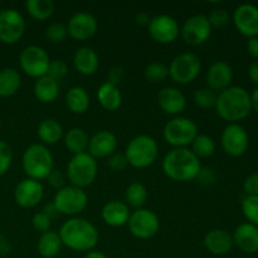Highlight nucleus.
<instances>
[{
	"instance_id": "nucleus-1",
	"label": "nucleus",
	"mask_w": 258,
	"mask_h": 258,
	"mask_svg": "<svg viewBox=\"0 0 258 258\" xmlns=\"http://www.w3.org/2000/svg\"><path fill=\"white\" fill-rule=\"evenodd\" d=\"M58 234L63 246L78 252L92 251L100 238L96 227L90 221L81 217H72L66 221Z\"/></svg>"
},
{
	"instance_id": "nucleus-2",
	"label": "nucleus",
	"mask_w": 258,
	"mask_h": 258,
	"mask_svg": "<svg viewBox=\"0 0 258 258\" xmlns=\"http://www.w3.org/2000/svg\"><path fill=\"white\" fill-rule=\"evenodd\" d=\"M217 113L229 123H238L252 112L251 95L239 86H231L217 95Z\"/></svg>"
},
{
	"instance_id": "nucleus-3",
	"label": "nucleus",
	"mask_w": 258,
	"mask_h": 258,
	"mask_svg": "<svg viewBox=\"0 0 258 258\" xmlns=\"http://www.w3.org/2000/svg\"><path fill=\"white\" fill-rule=\"evenodd\" d=\"M163 171L174 181L196 180L202 170L201 159L197 158L188 148L171 149L163 159Z\"/></svg>"
},
{
	"instance_id": "nucleus-4",
	"label": "nucleus",
	"mask_w": 258,
	"mask_h": 258,
	"mask_svg": "<svg viewBox=\"0 0 258 258\" xmlns=\"http://www.w3.org/2000/svg\"><path fill=\"white\" fill-rule=\"evenodd\" d=\"M23 170L33 180H44L54 169V159L43 144H33L25 149L22 158Z\"/></svg>"
},
{
	"instance_id": "nucleus-5",
	"label": "nucleus",
	"mask_w": 258,
	"mask_h": 258,
	"mask_svg": "<svg viewBox=\"0 0 258 258\" xmlns=\"http://www.w3.org/2000/svg\"><path fill=\"white\" fill-rule=\"evenodd\" d=\"M123 154L128 165L136 169H146L158 159L159 146L151 136L138 135L128 141Z\"/></svg>"
},
{
	"instance_id": "nucleus-6",
	"label": "nucleus",
	"mask_w": 258,
	"mask_h": 258,
	"mask_svg": "<svg viewBox=\"0 0 258 258\" xmlns=\"http://www.w3.org/2000/svg\"><path fill=\"white\" fill-rule=\"evenodd\" d=\"M98 174V164L88 153L73 155L67 164V176L71 185L85 189L92 185Z\"/></svg>"
},
{
	"instance_id": "nucleus-7",
	"label": "nucleus",
	"mask_w": 258,
	"mask_h": 258,
	"mask_svg": "<svg viewBox=\"0 0 258 258\" xmlns=\"http://www.w3.org/2000/svg\"><path fill=\"white\" fill-rule=\"evenodd\" d=\"M164 140L174 149L188 148L198 136V126L191 118L176 116L165 125Z\"/></svg>"
},
{
	"instance_id": "nucleus-8",
	"label": "nucleus",
	"mask_w": 258,
	"mask_h": 258,
	"mask_svg": "<svg viewBox=\"0 0 258 258\" xmlns=\"http://www.w3.org/2000/svg\"><path fill=\"white\" fill-rule=\"evenodd\" d=\"M53 204L59 214L76 217L82 213L88 204V196L85 189L73 185H66L57 190Z\"/></svg>"
},
{
	"instance_id": "nucleus-9",
	"label": "nucleus",
	"mask_w": 258,
	"mask_h": 258,
	"mask_svg": "<svg viewBox=\"0 0 258 258\" xmlns=\"http://www.w3.org/2000/svg\"><path fill=\"white\" fill-rule=\"evenodd\" d=\"M202 60L194 53H181L171 60L169 66V76L178 85H188L199 76Z\"/></svg>"
},
{
	"instance_id": "nucleus-10",
	"label": "nucleus",
	"mask_w": 258,
	"mask_h": 258,
	"mask_svg": "<svg viewBox=\"0 0 258 258\" xmlns=\"http://www.w3.org/2000/svg\"><path fill=\"white\" fill-rule=\"evenodd\" d=\"M128 231L139 239H150L160 229V219L150 209L140 208L131 212L127 222Z\"/></svg>"
},
{
	"instance_id": "nucleus-11",
	"label": "nucleus",
	"mask_w": 258,
	"mask_h": 258,
	"mask_svg": "<svg viewBox=\"0 0 258 258\" xmlns=\"http://www.w3.org/2000/svg\"><path fill=\"white\" fill-rule=\"evenodd\" d=\"M19 63L25 75L38 80L47 75L50 59L44 48L39 45H28L20 53Z\"/></svg>"
},
{
	"instance_id": "nucleus-12",
	"label": "nucleus",
	"mask_w": 258,
	"mask_h": 258,
	"mask_svg": "<svg viewBox=\"0 0 258 258\" xmlns=\"http://www.w3.org/2000/svg\"><path fill=\"white\" fill-rule=\"evenodd\" d=\"M221 145L227 155L232 158H239L248 150V133L239 123H228L222 131Z\"/></svg>"
},
{
	"instance_id": "nucleus-13",
	"label": "nucleus",
	"mask_w": 258,
	"mask_h": 258,
	"mask_svg": "<svg viewBox=\"0 0 258 258\" xmlns=\"http://www.w3.org/2000/svg\"><path fill=\"white\" fill-rule=\"evenodd\" d=\"M25 19L18 10H0V42L4 44H15L25 33Z\"/></svg>"
},
{
	"instance_id": "nucleus-14",
	"label": "nucleus",
	"mask_w": 258,
	"mask_h": 258,
	"mask_svg": "<svg viewBox=\"0 0 258 258\" xmlns=\"http://www.w3.org/2000/svg\"><path fill=\"white\" fill-rule=\"evenodd\" d=\"M213 28L209 24L206 15L197 14L188 18L180 28V35L184 42L189 45H202L211 38Z\"/></svg>"
},
{
	"instance_id": "nucleus-15",
	"label": "nucleus",
	"mask_w": 258,
	"mask_h": 258,
	"mask_svg": "<svg viewBox=\"0 0 258 258\" xmlns=\"http://www.w3.org/2000/svg\"><path fill=\"white\" fill-rule=\"evenodd\" d=\"M148 30L150 37L160 44H169V43L175 42L180 34L178 22L173 17L166 14L151 18Z\"/></svg>"
},
{
	"instance_id": "nucleus-16",
	"label": "nucleus",
	"mask_w": 258,
	"mask_h": 258,
	"mask_svg": "<svg viewBox=\"0 0 258 258\" xmlns=\"http://www.w3.org/2000/svg\"><path fill=\"white\" fill-rule=\"evenodd\" d=\"M44 197V186L40 181L33 179H23L14 190L15 203L22 208H34Z\"/></svg>"
},
{
	"instance_id": "nucleus-17",
	"label": "nucleus",
	"mask_w": 258,
	"mask_h": 258,
	"mask_svg": "<svg viewBox=\"0 0 258 258\" xmlns=\"http://www.w3.org/2000/svg\"><path fill=\"white\" fill-rule=\"evenodd\" d=\"M234 27L244 37H258V7L253 4H241L236 8L232 17Z\"/></svg>"
},
{
	"instance_id": "nucleus-18",
	"label": "nucleus",
	"mask_w": 258,
	"mask_h": 258,
	"mask_svg": "<svg viewBox=\"0 0 258 258\" xmlns=\"http://www.w3.org/2000/svg\"><path fill=\"white\" fill-rule=\"evenodd\" d=\"M98 23L95 15L87 12H80L70 18L67 24L68 35L76 40H87L96 34Z\"/></svg>"
},
{
	"instance_id": "nucleus-19",
	"label": "nucleus",
	"mask_w": 258,
	"mask_h": 258,
	"mask_svg": "<svg viewBox=\"0 0 258 258\" xmlns=\"http://www.w3.org/2000/svg\"><path fill=\"white\" fill-rule=\"evenodd\" d=\"M208 88L214 92H222L232 86L233 81V70L224 60H217L209 66L206 75Z\"/></svg>"
},
{
	"instance_id": "nucleus-20",
	"label": "nucleus",
	"mask_w": 258,
	"mask_h": 258,
	"mask_svg": "<svg viewBox=\"0 0 258 258\" xmlns=\"http://www.w3.org/2000/svg\"><path fill=\"white\" fill-rule=\"evenodd\" d=\"M116 148H117V138L115 134L108 130H101L90 138L87 153L97 160L112 155L113 153H116Z\"/></svg>"
},
{
	"instance_id": "nucleus-21",
	"label": "nucleus",
	"mask_w": 258,
	"mask_h": 258,
	"mask_svg": "<svg viewBox=\"0 0 258 258\" xmlns=\"http://www.w3.org/2000/svg\"><path fill=\"white\" fill-rule=\"evenodd\" d=\"M158 103L168 115L178 116L185 110L186 98L176 87H164L158 93Z\"/></svg>"
},
{
	"instance_id": "nucleus-22",
	"label": "nucleus",
	"mask_w": 258,
	"mask_h": 258,
	"mask_svg": "<svg viewBox=\"0 0 258 258\" xmlns=\"http://www.w3.org/2000/svg\"><path fill=\"white\" fill-rule=\"evenodd\" d=\"M233 237V243L241 249L242 252L248 254H253L258 252V227L244 222L241 223L236 229Z\"/></svg>"
},
{
	"instance_id": "nucleus-23",
	"label": "nucleus",
	"mask_w": 258,
	"mask_h": 258,
	"mask_svg": "<svg viewBox=\"0 0 258 258\" xmlns=\"http://www.w3.org/2000/svg\"><path fill=\"white\" fill-rule=\"evenodd\" d=\"M233 237L226 229H212L204 236V247L216 256L229 253L233 248Z\"/></svg>"
},
{
	"instance_id": "nucleus-24",
	"label": "nucleus",
	"mask_w": 258,
	"mask_h": 258,
	"mask_svg": "<svg viewBox=\"0 0 258 258\" xmlns=\"http://www.w3.org/2000/svg\"><path fill=\"white\" fill-rule=\"evenodd\" d=\"M130 214L131 212L127 204L121 201L108 202L101 211V217H102L103 222L113 228H118V227L127 224Z\"/></svg>"
},
{
	"instance_id": "nucleus-25",
	"label": "nucleus",
	"mask_w": 258,
	"mask_h": 258,
	"mask_svg": "<svg viewBox=\"0 0 258 258\" xmlns=\"http://www.w3.org/2000/svg\"><path fill=\"white\" fill-rule=\"evenodd\" d=\"M73 66L76 71L83 76H92L100 67V58L95 49L90 47L78 48L73 55Z\"/></svg>"
},
{
	"instance_id": "nucleus-26",
	"label": "nucleus",
	"mask_w": 258,
	"mask_h": 258,
	"mask_svg": "<svg viewBox=\"0 0 258 258\" xmlns=\"http://www.w3.org/2000/svg\"><path fill=\"white\" fill-rule=\"evenodd\" d=\"M97 100L100 102L101 107L105 108L106 111L118 110L122 103V95L117 86L112 85L110 82H105L98 87L97 90Z\"/></svg>"
},
{
	"instance_id": "nucleus-27",
	"label": "nucleus",
	"mask_w": 258,
	"mask_h": 258,
	"mask_svg": "<svg viewBox=\"0 0 258 258\" xmlns=\"http://www.w3.org/2000/svg\"><path fill=\"white\" fill-rule=\"evenodd\" d=\"M33 93L39 102L52 103L57 100L58 95H59V83L45 75L35 81Z\"/></svg>"
},
{
	"instance_id": "nucleus-28",
	"label": "nucleus",
	"mask_w": 258,
	"mask_h": 258,
	"mask_svg": "<svg viewBox=\"0 0 258 258\" xmlns=\"http://www.w3.org/2000/svg\"><path fill=\"white\" fill-rule=\"evenodd\" d=\"M62 246L63 243L60 241L58 232L50 229V231L40 234L37 243V249L38 253L43 258H54L55 256H58V253L62 249Z\"/></svg>"
},
{
	"instance_id": "nucleus-29",
	"label": "nucleus",
	"mask_w": 258,
	"mask_h": 258,
	"mask_svg": "<svg viewBox=\"0 0 258 258\" xmlns=\"http://www.w3.org/2000/svg\"><path fill=\"white\" fill-rule=\"evenodd\" d=\"M90 96L88 92L81 86H75L68 90L66 95V105L68 110L73 113H85L90 108Z\"/></svg>"
},
{
	"instance_id": "nucleus-30",
	"label": "nucleus",
	"mask_w": 258,
	"mask_h": 258,
	"mask_svg": "<svg viewBox=\"0 0 258 258\" xmlns=\"http://www.w3.org/2000/svg\"><path fill=\"white\" fill-rule=\"evenodd\" d=\"M37 134L43 145H54L63 138V127L54 118H45L38 125Z\"/></svg>"
},
{
	"instance_id": "nucleus-31",
	"label": "nucleus",
	"mask_w": 258,
	"mask_h": 258,
	"mask_svg": "<svg viewBox=\"0 0 258 258\" xmlns=\"http://www.w3.org/2000/svg\"><path fill=\"white\" fill-rule=\"evenodd\" d=\"M22 77L15 68H4L0 71V97H12L19 91Z\"/></svg>"
},
{
	"instance_id": "nucleus-32",
	"label": "nucleus",
	"mask_w": 258,
	"mask_h": 258,
	"mask_svg": "<svg viewBox=\"0 0 258 258\" xmlns=\"http://www.w3.org/2000/svg\"><path fill=\"white\" fill-rule=\"evenodd\" d=\"M88 143H90V138H88L87 133L80 127L71 128L64 135L66 148L73 155L87 153Z\"/></svg>"
},
{
	"instance_id": "nucleus-33",
	"label": "nucleus",
	"mask_w": 258,
	"mask_h": 258,
	"mask_svg": "<svg viewBox=\"0 0 258 258\" xmlns=\"http://www.w3.org/2000/svg\"><path fill=\"white\" fill-rule=\"evenodd\" d=\"M25 9L33 19L44 22L52 17L55 5L52 0H28L25 3Z\"/></svg>"
},
{
	"instance_id": "nucleus-34",
	"label": "nucleus",
	"mask_w": 258,
	"mask_h": 258,
	"mask_svg": "<svg viewBox=\"0 0 258 258\" xmlns=\"http://www.w3.org/2000/svg\"><path fill=\"white\" fill-rule=\"evenodd\" d=\"M146 199H148V190H146L144 184L134 181L126 188L125 203L127 204L128 208L130 207L135 209L143 208L144 204L146 203Z\"/></svg>"
},
{
	"instance_id": "nucleus-35",
	"label": "nucleus",
	"mask_w": 258,
	"mask_h": 258,
	"mask_svg": "<svg viewBox=\"0 0 258 258\" xmlns=\"http://www.w3.org/2000/svg\"><path fill=\"white\" fill-rule=\"evenodd\" d=\"M191 151L198 159L211 158L216 153V143L208 135H198L191 143Z\"/></svg>"
},
{
	"instance_id": "nucleus-36",
	"label": "nucleus",
	"mask_w": 258,
	"mask_h": 258,
	"mask_svg": "<svg viewBox=\"0 0 258 258\" xmlns=\"http://www.w3.org/2000/svg\"><path fill=\"white\" fill-rule=\"evenodd\" d=\"M144 75L149 82L160 83L169 77V67L164 63L153 62L146 66Z\"/></svg>"
},
{
	"instance_id": "nucleus-37",
	"label": "nucleus",
	"mask_w": 258,
	"mask_h": 258,
	"mask_svg": "<svg viewBox=\"0 0 258 258\" xmlns=\"http://www.w3.org/2000/svg\"><path fill=\"white\" fill-rule=\"evenodd\" d=\"M217 102V92L212 91L211 88L203 87L199 88L194 92V103L198 106L199 108L203 110H209V108H214Z\"/></svg>"
},
{
	"instance_id": "nucleus-38",
	"label": "nucleus",
	"mask_w": 258,
	"mask_h": 258,
	"mask_svg": "<svg viewBox=\"0 0 258 258\" xmlns=\"http://www.w3.org/2000/svg\"><path fill=\"white\" fill-rule=\"evenodd\" d=\"M241 208L247 222L258 227V196H247L242 201Z\"/></svg>"
},
{
	"instance_id": "nucleus-39",
	"label": "nucleus",
	"mask_w": 258,
	"mask_h": 258,
	"mask_svg": "<svg viewBox=\"0 0 258 258\" xmlns=\"http://www.w3.org/2000/svg\"><path fill=\"white\" fill-rule=\"evenodd\" d=\"M68 35L67 25L63 24V23L55 22L52 23L47 27L44 33V37L48 42L50 43H62L64 42L66 38Z\"/></svg>"
},
{
	"instance_id": "nucleus-40",
	"label": "nucleus",
	"mask_w": 258,
	"mask_h": 258,
	"mask_svg": "<svg viewBox=\"0 0 258 258\" xmlns=\"http://www.w3.org/2000/svg\"><path fill=\"white\" fill-rule=\"evenodd\" d=\"M207 18H208L211 27L217 28V29L224 28L228 24L229 20H231V15H229V12L226 8H216V9H212Z\"/></svg>"
},
{
	"instance_id": "nucleus-41",
	"label": "nucleus",
	"mask_w": 258,
	"mask_h": 258,
	"mask_svg": "<svg viewBox=\"0 0 258 258\" xmlns=\"http://www.w3.org/2000/svg\"><path fill=\"white\" fill-rule=\"evenodd\" d=\"M68 73V66L67 63L63 59H54L50 60L49 67H48L47 76L50 77L52 80H54L55 82L59 83L63 78L67 76Z\"/></svg>"
},
{
	"instance_id": "nucleus-42",
	"label": "nucleus",
	"mask_w": 258,
	"mask_h": 258,
	"mask_svg": "<svg viewBox=\"0 0 258 258\" xmlns=\"http://www.w3.org/2000/svg\"><path fill=\"white\" fill-rule=\"evenodd\" d=\"M13 163V150L5 141L0 140V176L4 175Z\"/></svg>"
},
{
	"instance_id": "nucleus-43",
	"label": "nucleus",
	"mask_w": 258,
	"mask_h": 258,
	"mask_svg": "<svg viewBox=\"0 0 258 258\" xmlns=\"http://www.w3.org/2000/svg\"><path fill=\"white\" fill-rule=\"evenodd\" d=\"M32 226L33 228L37 232H39L40 234L45 233V232L50 231V227H52V221L48 216H45L43 212H38L33 216L32 218Z\"/></svg>"
},
{
	"instance_id": "nucleus-44",
	"label": "nucleus",
	"mask_w": 258,
	"mask_h": 258,
	"mask_svg": "<svg viewBox=\"0 0 258 258\" xmlns=\"http://www.w3.org/2000/svg\"><path fill=\"white\" fill-rule=\"evenodd\" d=\"M127 165V160H126V156L123 153H113L112 155L108 156L107 166L115 173H120Z\"/></svg>"
},
{
	"instance_id": "nucleus-45",
	"label": "nucleus",
	"mask_w": 258,
	"mask_h": 258,
	"mask_svg": "<svg viewBox=\"0 0 258 258\" xmlns=\"http://www.w3.org/2000/svg\"><path fill=\"white\" fill-rule=\"evenodd\" d=\"M243 190L247 196L253 197L258 196V171L252 173L244 179L243 181Z\"/></svg>"
},
{
	"instance_id": "nucleus-46",
	"label": "nucleus",
	"mask_w": 258,
	"mask_h": 258,
	"mask_svg": "<svg viewBox=\"0 0 258 258\" xmlns=\"http://www.w3.org/2000/svg\"><path fill=\"white\" fill-rule=\"evenodd\" d=\"M48 183H49V185L52 186V188L57 189V190H59V189H62L66 183V175L62 173L60 170H55V169H53L52 173L48 175L47 178Z\"/></svg>"
},
{
	"instance_id": "nucleus-47",
	"label": "nucleus",
	"mask_w": 258,
	"mask_h": 258,
	"mask_svg": "<svg viewBox=\"0 0 258 258\" xmlns=\"http://www.w3.org/2000/svg\"><path fill=\"white\" fill-rule=\"evenodd\" d=\"M197 179L199 180V183L203 184V185H211L216 181V174L213 173L212 169H203L202 168L201 173L198 174Z\"/></svg>"
},
{
	"instance_id": "nucleus-48",
	"label": "nucleus",
	"mask_w": 258,
	"mask_h": 258,
	"mask_svg": "<svg viewBox=\"0 0 258 258\" xmlns=\"http://www.w3.org/2000/svg\"><path fill=\"white\" fill-rule=\"evenodd\" d=\"M123 76H125V72L121 67H112L111 71L108 72V81L107 82L112 83V85L117 86L121 81L123 80Z\"/></svg>"
},
{
	"instance_id": "nucleus-49",
	"label": "nucleus",
	"mask_w": 258,
	"mask_h": 258,
	"mask_svg": "<svg viewBox=\"0 0 258 258\" xmlns=\"http://www.w3.org/2000/svg\"><path fill=\"white\" fill-rule=\"evenodd\" d=\"M247 52L254 60H258V37L249 38L247 42Z\"/></svg>"
},
{
	"instance_id": "nucleus-50",
	"label": "nucleus",
	"mask_w": 258,
	"mask_h": 258,
	"mask_svg": "<svg viewBox=\"0 0 258 258\" xmlns=\"http://www.w3.org/2000/svg\"><path fill=\"white\" fill-rule=\"evenodd\" d=\"M12 251V244H10L9 238L5 234L0 233V254L2 256H8Z\"/></svg>"
},
{
	"instance_id": "nucleus-51",
	"label": "nucleus",
	"mask_w": 258,
	"mask_h": 258,
	"mask_svg": "<svg viewBox=\"0 0 258 258\" xmlns=\"http://www.w3.org/2000/svg\"><path fill=\"white\" fill-rule=\"evenodd\" d=\"M42 212H43V213L45 214V216L49 217L50 221H54V219H57L58 217L60 216L59 212L57 211V208H55L54 204H53V202H52V203L45 204L44 208H43V211H42Z\"/></svg>"
},
{
	"instance_id": "nucleus-52",
	"label": "nucleus",
	"mask_w": 258,
	"mask_h": 258,
	"mask_svg": "<svg viewBox=\"0 0 258 258\" xmlns=\"http://www.w3.org/2000/svg\"><path fill=\"white\" fill-rule=\"evenodd\" d=\"M248 77L252 83L258 86V60H253L248 67Z\"/></svg>"
},
{
	"instance_id": "nucleus-53",
	"label": "nucleus",
	"mask_w": 258,
	"mask_h": 258,
	"mask_svg": "<svg viewBox=\"0 0 258 258\" xmlns=\"http://www.w3.org/2000/svg\"><path fill=\"white\" fill-rule=\"evenodd\" d=\"M150 20H151V18L149 17L148 13H145V12H141L136 15V23H138L139 25H141V27H148L149 23H150Z\"/></svg>"
},
{
	"instance_id": "nucleus-54",
	"label": "nucleus",
	"mask_w": 258,
	"mask_h": 258,
	"mask_svg": "<svg viewBox=\"0 0 258 258\" xmlns=\"http://www.w3.org/2000/svg\"><path fill=\"white\" fill-rule=\"evenodd\" d=\"M251 103H252V111H256L258 113V86L254 88L253 92L251 93Z\"/></svg>"
},
{
	"instance_id": "nucleus-55",
	"label": "nucleus",
	"mask_w": 258,
	"mask_h": 258,
	"mask_svg": "<svg viewBox=\"0 0 258 258\" xmlns=\"http://www.w3.org/2000/svg\"><path fill=\"white\" fill-rule=\"evenodd\" d=\"M85 258H107L106 254H103L102 252H98V251H90L86 253Z\"/></svg>"
},
{
	"instance_id": "nucleus-56",
	"label": "nucleus",
	"mask_w": 258,
	"mask_h": 258,
	"mask_svg": "<svg viewBox=\"0 0 258 258\" xmlns=\"http://www.w3.org/2000/svg\"><path fill=\"white\" fill-rule=\"evenodd\" d=\"M0 127H2V125H0Z\"/></svg>"
}]
</instances>
